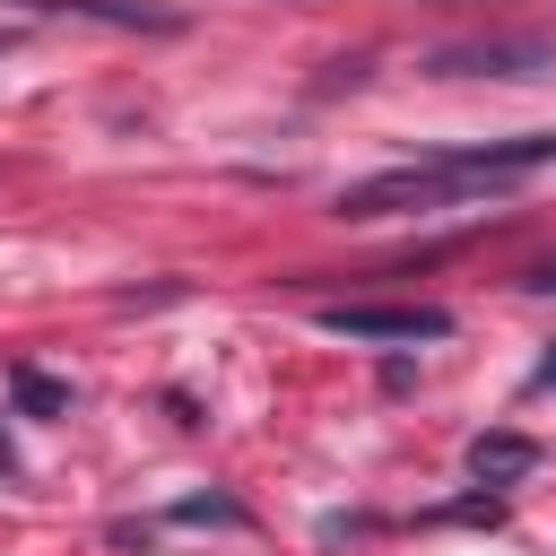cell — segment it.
<instances>
[{
  "label": "cell",
  "mask_w": 556,
  "mask_h": 556,
  "mask_svg": "<svg viewBox=\"0 0 556 556\" xmlns=\"http://www.w3.org/2000/svg\"><path fill=\"white\" fill-rule=\"evenodd\" d=\"M174 521H217V530H235V521H243V504H235V495H182V504H174Z\"/></svg>",
  "instance_id": "cell-7"
},
{
  "label": "cell",
  "mask_w": 556,
  "mask_h": 556,
  "mask_svg": "<svg viewBox=\"0 0 556 556\" xmlns=\"http://www.w3.org/2000/svg\"><path fill=\"white\" fill-rule=\"evenodd\" d=\"M9 391H17V408H26V417H61V408H70V391H61L52 374H35V365H17V374H9Z\"/></svg>",
  "instance_id": "cell-6"
},
{
  "label": "cell",
  "mask_w": 556,
  "mask_h": 556,
  "mask_svg": "<svg viewBox=\"0 0 556 556\" xmlns=\"http://www.w3.org/2000/svg\"><path fill=\"white\" fill-rule=\"evenodd\" d=\"M321 330L374 339V348H417V339H452V313L443 304H321Z\"/></svg>",
  "instance_id": "cell-3"
},
{
  "label": "cell",
  "mask_w": 556,
  "mask_h": 556,
  "mask_svg": "<svg viewBox=\"0 0 556 556\" xmlns=\"http://www.w3.org/2000/svg\"><path fill=\"white\" fill-rule=\"evenodd\" d=\"M35 9L96 17V26H148V35H182V9H156V0H35Z\"/></svg>",
  "instance_id": "cell-5"
},
{
  "label": "cell",
  "mask_w": 556,
  "mask_h": 556,
  "mask_svg": "<svg viewBox=\"0 0 556 556\" xmlns=\"http://www.w3.org/2000/svg\"><path fill=\"white\" fill-rule=\"evenodd\" d=\"M556 165V130H521V139H486V148H443V156H417V165H391V174H365L339 191V217H400V208H443V200H478V191H504L521 174Z\"/></svg>",
  "instance_id": "cell-1"
},
{
  "label": "cell",
  "mask_w": 556,
  "mask_h": 556,
  "mask_svg": "<svg viewBox=\"0 0 556 556\" xmlns=\"http://www.w3.org/2000/svg\"><path fill=\"white\" fill-rule=\"evenodd\" d=\"M530 287H547V295H556V261H539V269H530Z\"/></svg>",
  "instance_id": "cell-9"
},
{
  "label": "cell",
  "mask_w": 556,
  "mask_h": 556,
  "mask_svg": "<svg viewBox=\"0 0 556 556\" xmlns=\"http://www.w3.org/2000/svg\"><path fill=\"white\" fill-rule=\"evenodd\" d=\"M426 70L434 78H547L556 43H539V35H469V43L426 52Z\"/></svg>",
  "instance_id": "cell-2"
},
{
  "label": "cell",
  "mask_w": 556,
  "mask_h": 556,
  "mask_svg": "<svg viewBox=\"0 0 556 556\" xmlns=\"http://www.w3.org/2000/svg\"><path fill=\"white\" fill-rule=\"evenodd\" d=\"M530 391H556V348H547V356L530 365Z\"/></svg>",
  "instance_id": "cell-8"
},
{
  "label": "cell",
  "mask_w": 556,
  "mask_h": 556,
  "mask_svg": "<svg viewBox=\"0 0 556 556\" xmlns=\"http://www.w3.org/2000/svg\"><path fill=\"white\" fill-rule=\"evenodd\" d=\"M530 469H539V443H530V434H504V426H495V434L469 443V478H478V486H513V478H530Z\"/></svg>",
  "instance_id": "cell-4"
}]
</instances>
